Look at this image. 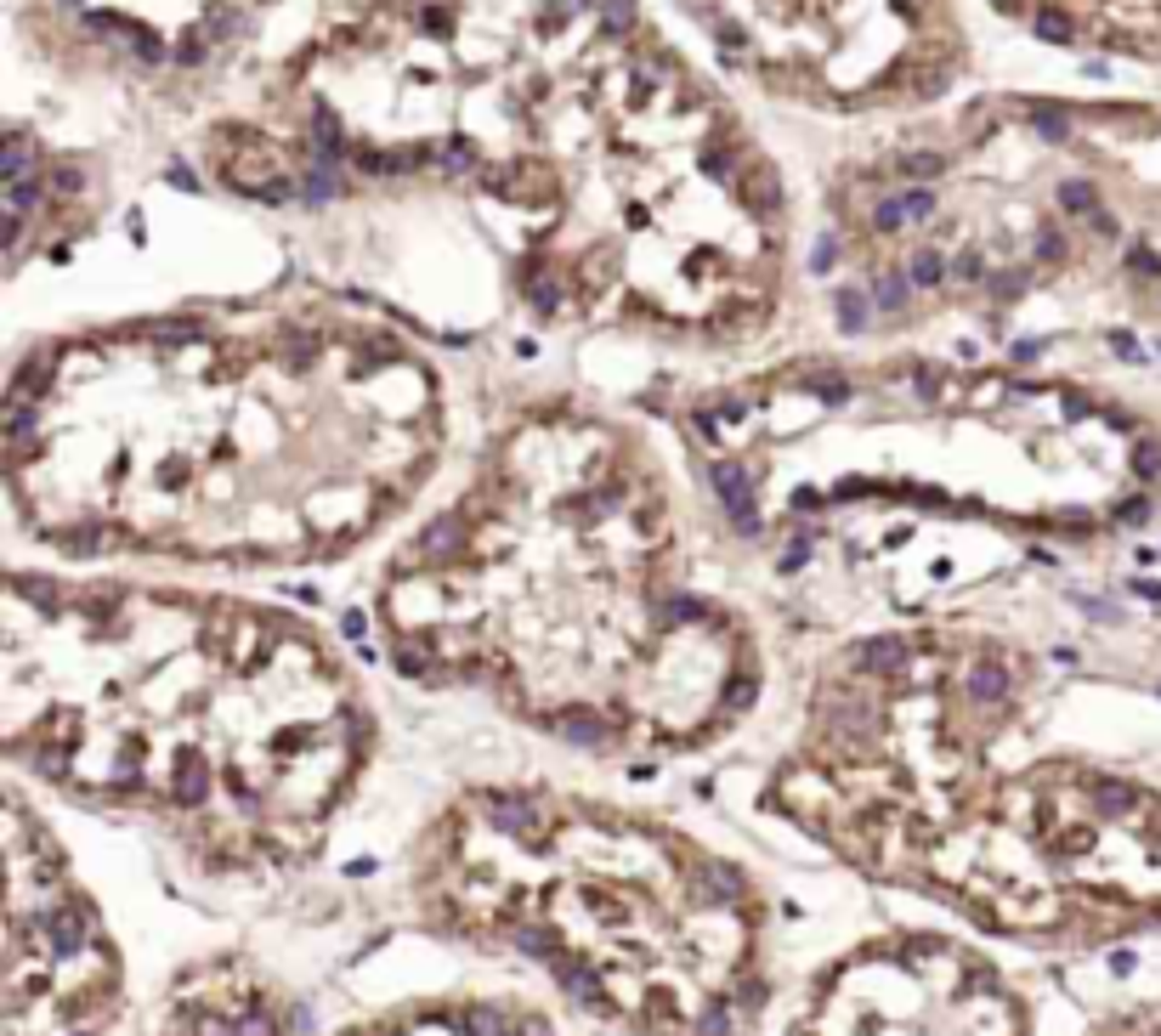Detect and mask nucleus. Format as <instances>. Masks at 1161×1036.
Segmentation results:
<instances>
[{"mask_svg":"<svg viewBox=\"0 0 1161 1036\" xmlns=\"http://www.w3.org/2000/svg\"><path fill=\"white\" fill-rule=\"evenodd\" d=\"M295 136L239 131L221 182L329 199L442 182L550 329L731 351L776 323L788 210L771 159L623 0H374L289 74Z\"/></svg>","mask_w":1161,"mask_h":1036,"instance_id":"f257e3e1","label":"nucleus"},{"mask_svg":"<svg viewBox=\"0 0 1161 1036\" xmlns=\"http://www.w3.org/2000/svg\"><path fill=\"white\" fill-rule=\"evenodd\" d=\"M448 391L408 334L334 301L199 306L17 357L12 533L57 561L334 566L431 488Z\"/></svg>","mask_w":1161,"mask_h":1036,"instance_id":"f03ea898","label":"nucleus"},{"mask_svg":"<svg viewBox=\"0 0 1161 1036\" xmlns=\"http://www.w3.org/2000/svg\"><path fill=\"white\" fill-rule=\"evenodd\" d=\"M374 629L414 686L623 759L714 748L765 686L748 611L691 573L669 459L578 397L488 431L459 493L391 549Z\"/></svg>","mask_w":1161,"mask_h":1036,"instance_id":"7ed1b4c3","label":"nucleus"},{"mask_svg":"<svg viewBox=\"0 0 1161 1036\" xmlns=\"http://www.w3.org/2000/svg\"><path fill=\"white\" fill-rule=\"evenodd\" d=\"M369 691L289 606L108 573H6L17 776L142 821L210 878L295 873L374 759Z\"/></svg>","mask_w":1161,"mask_h":1036,"instance_id":"20e7f679","label":"nucleus"},{"mask_svg":"<svg viewBox=\"0 0 1161 1036\" xmlns=\"http://www.w3.org/2000/svg\"><path fill=\"white\" fill-rule=\"evenodd\" d=\"M691 453L743 538L844 527L867 510L1088 538L1145 521L1156 442L1105 391L935 357H799L691 414Z\"/></svg>","mask_w":1161,"mask_h":1036,"instance_id":"39448f33","label":"nucleus"},{"mask_svg":"<svg viewBox=\"0 0 1161 1036\" xmlns=\"http://www.w3.org/2000/svg\"><path fill=\"white\" fill-rule=\"evenodd\" d=\"M408 912L533 963L618 1036H748L771 906L726 850L573 788H464L403 855Z\"/></svg>","mask_w":1161,"mask_h":1036,"instance_id":"423d86ee","label":"nucleus"},{"mask_svg":"<svg viewBox=\"0 0 1161 1036\" xmlns=\"http://www.w3.org/2000/svg\"><path fill=\"white\" fill-rule=\"evenodd\" d=\"M1037 663L991 629H878L816 674L805 725L771 770V810L861 878L901 883L913 855L1003 765Z\"/></svg>","mask_w":1161,"mask_h":1036,"instance_id":"0eeeda50","label":"nucleus"},{"mask_svg":"<svg viewBox=\"0 0 1161 1036\" xmlns=\"http://www.w3.org/2000/svg\"><path fill=\"white\" fill-rule=\"evenodd\" d=\"M686 12L720 57L799 102H923L958 74L946 0H686Z\"/></svg>","mask_w":1161,"mask_h":1036,"instance_id":"6e6552de","label":"nucleus"},{"mask_svg":"<svg viewBox=\"0 0 1161 1036\" xmlns=\"http://www.w3.org/2000/svg\"><path fill=\"white\" fill-rule=\"evenodd\" d=\"M125 963L97 901L23 781L6 788V957L0 1036H114Z\"/></svg>","mask_w":1161,"mask_h":1036,"instance_id":"1a4fd4ad","label":"nucleus"},{"mask_svg":"<svg viewBox=\"0 0 1161 1036\" xmlns=\"http://www.w3.org/2000/svg\"><path fill=\"white\" fill-rule=\"evenodd\" d=\"M793 1036H1031V1008L975 946L895 929L810 985Z\"/></svg>","mask_w":1161,"mask_h":1036,"instance_id":"9d476101","label":"nucleus"},{"mask_svg":"<svg viewBox=\"0 0 1161 1036\" xmlns=\"http://www.w3.org/2000/svg\"><path fill=\"white\" fill-rule=\"evenodd\" d=\"M159 1036H301V1008L249 963H204L176 980Z\"/></svg>","mask_w":1161,"mask_h":1036,"instance_id":"9b49d317","label":"nucleus"},{"mask_svg":"<svg viewBox=\"0 0 1161 1036\" xmlns=\"http://www.w3.org/2000/svg\"><path fill=\"white\" fill-rule=\"evenodd\" d=\"M334 1036H556V1025L516 997L448 991V997H414V1003L379 1008Z\"/></svg>","mask_w":1161,"mask_h":1036,"instance_id":"f8f14e48","label":"nucleus"},{"mask_svg":"<svg viewBox=\"0 0 1161 1036\" xmlns=\"http://www.w3.org/2000/svg\"><path fill=\"white\" fill-rule=\"evenodd\" d=\"M1060 46L1161 51V0H997Z\"/></svg>","mask_w":1161,"mask_h":1036,"instance_id":"ddd939ff","label":"nucleus"},{"mask_svg":"<svg viewBox=\"0 0 1161 1036\" xmlns=\"http://www.w3.org/2000/svg\"><path fill=\"white\" fill-rule=\"evenodd\" d=\"M1093 1036H1161V1013H1122V1020L1100 1025Z\"/></svg>","mask_w":1161,"mask_h":1036,"instance_id":"4468645a","label":"nucleus"}]
</instances>
